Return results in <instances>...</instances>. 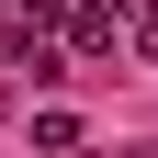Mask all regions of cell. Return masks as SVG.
Masks as SVG:
<instances>
[{"mask_svg":"<svg viewBox=\"0 0 158 158\" xmlns=\"http://www.w3.org/2000/svg\"><path fill=\"white\" fill-rule=\"evenodd\" d=\"M147 56H158V23H147Z\"/></svg>","mask_w":158,"mask_h":158,"instance_id":"6da1fadb","label":"cell"},{"mask_svg":"<svg viewBox=\"0 0 158 158\" xmlns=\"http://www.w3.org/2000/svg\"><path fill=\"white\" fill-rule=\"evenodd\" d=\"M147 158H158V147H147Z\"/></svg>","mask_w":158,"mask_h":158,"instance_id":"7a4b0ae2","label":"cell"}]
</instances>
